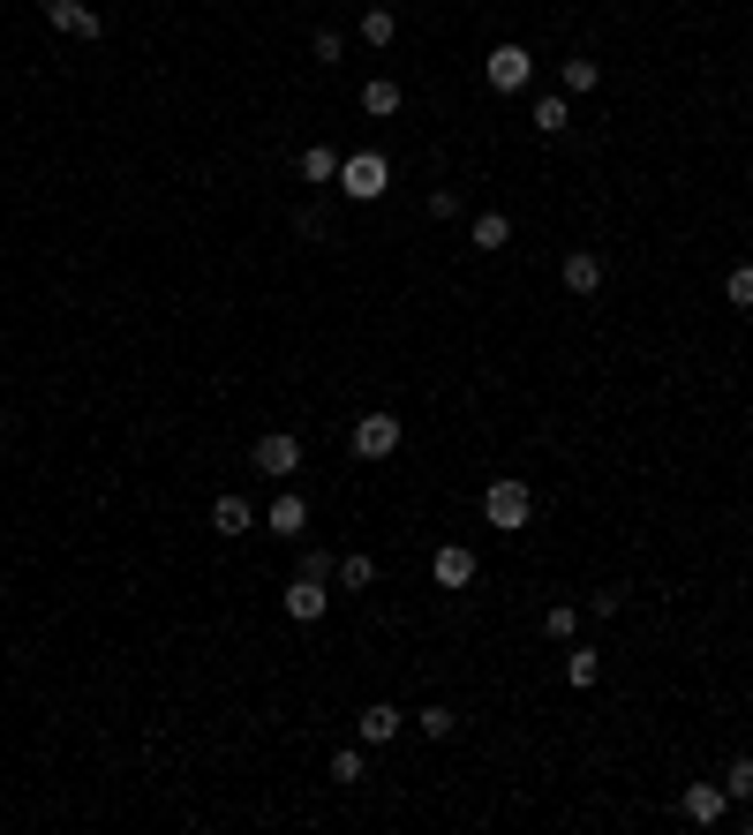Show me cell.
<instances>
[{
    "label": "cell",
    "mask_w": 753,
    "mask_h": 835,
    "mask_svg": "<svg viewBox=\"0 0 753 835\" xmlns=\"http://www.w3.org/2000/svg\"><path fill=\"white\" fill-rule=\"evenodd\" d=\"M482 519H490L497 534H520V527L536 519V490H528V482H513V474H497V482L482 490Z\"/></svg>",
    "instance_id": "1"
},
{
    "label": "cell",
    "mask_w": 753,
    "mask_h": 835,
    "mask_svg": "<svg viewBox=\"0 0 753 835\" xmlns=\"http://www.w3.org/2000/svg\"><path fill=\"white\" fill-rule=\"evenodd\" d=\"M385 189H392V166H385V151H354V158H340V196H354V203H377Z\"/></svg>",
    "instance_id": "2"
},
{
    "label": "cell",
    "mask_w": 753,
    "mask_h": 835,
    "mask_svg": "<svg viewBox=\"0 0 753 835\" xmlns=\"http://www.w3.org/2000/svg\"><path fill=\"white\" fill-rule=\"evenodd\" d=\"M400 437H408V430H400V414H362V422L346 430V451H354V459H392V451H400Z\"/></svg>",
    "instance_id": "3"
},
{
    "label": "cell",
    "mask_w": 753,
    "mask_h": 835,
    "mask_svg": "<svg viewBox=\"0 0 753 835\" xmlns=\"http://www.w3.org/2000/svg\"><path fill=\"white\" fill-rule=\"evenodd\" d=\"M482 75H490V91H497V98H505V91H528V75H536V54L505 38V46H490V61H482Z\"/></svg>",
    "instance_id": "4"
},
{
    "label": "cell",
    "mask_w": 753,
    "mask_h": 835,
    "mask_svg": "<svg viewBox=\"0 0 753 835\" xmlns=\"http://www.w3.org/2000/svg\"><path fill=\"white\" fill-rule=\"evenodd\" d=\"M38 15H46L54 31H69V38H106V15L83 8V0H38Z\"/></svg>",
    "instance_id": "5"
},
{
    "label": "cell",
    "mask_w": 753,
    "mask_h": 835,
    "mask_svg": "<svg viewBox=\"0 0 753 835\" xmlns=\"http://www.w3.org/2000/svg\"><path fill=\"white\" fill-rule=\"evenodd\" d=\"M294 467H302V437H294V430H264V437H257V474L286 482Z\"/></svg>",
    "instance_id": "6"
},
{
    "label": "cell",
    "mask_w": 753,
    "mask_h": 835,
    "mask_svg": "<svg viewBox=\"0 0 753 835\" xmlns=\"http://www.w3.org/2000/svg\"><path fill=\"white\" fill-rule=\"evenodd\" d=\"M723 805H731V790H723V783H685V790H679V813L693 821V828H716V821H723Z\"/></svg>",
    "instance_id": "7"
},
{
    "label": "cell",
    "mask_w": 753,
    "mask_h": 835,
    "mask_svg": "<svg viewBox=\"0 0 753 835\" xmlns=\"http://www.w3.org/2000/svg\"><path fill=\"white\" fill-rule=\"evenodd\" d=\"M430 573H437V587H445V595H460V587H475V550H468V542H437Z\"/></svg>",
    "instance_id": "8"
},
{
    "label": "cell",
    "mask_w": 753,
    "mask_h": 835,
    "mask_svg": "<svg viewBox=\"0 0 753 835\" xmlns=\"http://www.w3.org/2000/svg\"><path fill=\"white\" fill-rule=\"evenodd\" d=\"M279 602H286V618H294V625H317V618L332 610V595H325V579H302V573H294V587H286Z\"/></svg>",
    "instance_id": "9"
},
{
    "label": "cell",
    "mask_w": 753,
    "mask_h": 835,
    "mask_svg": "<svg viewBox=\"0 0 753 835\" xmlns=\"http://www.w3.org/2000/svg\"><path fill=\"white\" fill-rule=\"evenodd\" d=\"M354 730H362V745H392V738L408 730V715H400L392 701H369L362 715H354Z\"/></svg>",
    "instance_id": "10"
},
{
    "label": "cell",
    "mask_w": 753,
    "mask_h": 835,
    "mask_svg": "<svg viewBox=\"0 0 753 835\" xmlns=\"http://www.w3.org/2000/svg\"><path fill=\"white\" fill-rule=\"evenodd\" d=\"M400 106H408V91H400L392 75H369V83H362V114H369V121H392Z\"/></svg>",
    "instance_id": "11"
},
{
    "label": "cell",
    "mask_w": 753,
    "mask_h": 835,
    "mask_svg": "<svg viewBox=\"0 0 753 835\" xmlns=\"http://www.w3.org/2000/svg\"><path fill=\"white\" fill-rule=\"evenodd\" d=\"M264 527H272V534H309V505H302V490H279L272 513H264Z\"/></svg>",
    "instance_id": "12"
},
{
    "label": "cell",
    "mask_w": 753,
    "mask_h": 835,
    "mask_svg": "<svg viewBox=\"0 0 753 835\" xmlns=\"http://www.w3.org/2000/svg\"><path fill=\"white\" fill-rule=\"evenodd\" d=\"M596 286H603V257H596V249H573V257H565V294L588 302Z\"/></svg>",
    "instance_id": "13"
},
{
    "label": "cell",
    "mask_w": 753,
    "mask_h": 835,
    "mask_svg": "<svg viewBox=\"0 0 753 835\" xmlns=\"http://www.w3.org/2000/svg\"><path fill=\"white\" fill-rule=\"evenodd\" d=\"M249 527H257L249 497H219V505H211V534H226V542H234V534H249Z\"/></svg>",
    "instance_id": "14"
},
{
    "label": "cell",
    "mask_w": 753,
    "mask_h": 835,
    "mask_svg": "<svg viewBox=\"0 0 753 835\" xmlns=\"http://www.w3.org/2000/svg\"><path fill=\"white\" fill-rule=\"evenodd\" d=\"M528 121H536L543 136H565V129H573V98H565V91H550V98H536V106H528Z\"/></svg>",
    "instance_id": "15"
},
{
    "label": "cell",
    "mask_w": 753,
    "mask_h": 835,
    "mask_svg": "<svg viewBox=\"0 0 753 835\" xmlns=\"http://www.w3.org/2000/svg\"><path fill=\"white\" fill-rule=\"evenodd\" d=\"M468 242H475L482 257H497V249H505V242H513V219H505V211H482L475 226H468Z\"/></svg>",
    "instance_id": "16"
},
{
    "label": "cell",
    "mask_w": 753,
    "mask_h": 835,
    "mask_svg": "<svg viewBox=\"0 0 753 835\" xmlns=\"http://www.w3.org/2000/svg\"><path fill=\"white\" fill-rule=\"evenodd\" d=\"M596 678H603V655H596V647H573V640H565V685H580V693H588Z\"/></svg>",
    "instance_id": "17"
},
{
    "label": "cell",
    "mask_w": 753,
    "mask_h": 835,
    "mask_svg": "<svg viewBox=\"0 0 753 835\" xmlns=\"http://www.w3.org/2000/svg\"><path fill=\"white\" fill-rule=\"evenodd\" d=\"M294 174H302V181H340V151H325V143H309V151L294 158Z\"/></svg>",
    "instance_id": "18"
},
{
    "label": "cell",
    "mask_w": 753,
    "mask_h": 835,
    "mask_svg": "<svg viewBox=\"0 0 753 835\" xmlns=\"http://www.w3.org/2000/svg\"><path fill=\"white\" fill-rule=\"evenodd\" d=\"M414 730H422L430 745H445V738L460 730V715H452V707H445V701H430V707H422V715H414Z\"/></svg>",
    "instance_id": "19"
},
{
    "label": "cell",
    "mask_w": 753,
    "mask_h": 835,
    "mask_svg": "<svg viewBox=\"0 0 753 835\" xmlns=\"http://www.w3.org/2000/svg\"><path fill=\"white\" fill-rule=\"evenodd\" d=\"M543 633H550L557 647L580 640V610H573V602H550V610H543Z\"/></svg>",
    "instance_id": "20"
},
{
    "label": "cell",
    "mask_w": 753,
    "mask_h": 835,
    "mask_svg": "<svg viewBox=\"0 0 753 835\" xmlns=\"http://www.w3.org/2000/svg\"><path fill=\"white\" fill-rule=\"evenodd\" d=\"M362 38H369V46L385 54V46L400 38V15H392V8H369V15H362Z\"/></svg>",
    "instance_id": "21"
},
{
    "label": "cell",
    "mask_w": 753,
    "mask_h": 835,
    "mask_svg": "<svg viewBox=\"0 0 753 835\" xmlns=\"http://www.w3.org/2000/svg\"><path fill=\"white\" fill-rule=\"evenodd\" d=\"M557 83H565V91H596V83H603V68L588 61V54H573V61L557 68Z\"/></svg>",
    "instance_id": "22"
},
{
    "label": "cell",
    "mask_w": 753,
    "mask_h": 835,
    "mask_svg": "<svg viewBox=\"0 0 753 835\" xmlns=\"http://www.w3.org/2000/svg\"><path fill=\"white\" fill-rule=\"evenodd\" d=\"M340 587H346V595H362V587H377V565H369L362 550H354V557H340Z\"/></svg>",
    "instance_id": "23"
},
{
    "label": "cell",
    "mask_w": 753,
    "mask_h": 835,
    "mask_svg": "<svg viewBox=\"0 0 753 835\" xmlns=\"http://www.w3.org/2000/svg\"><path fill=\"white\" fill-rule=\"evenodd\" d=\"M723 302L753 309V263H731V279H723Z\"/></svg>",
    "instance_id": "24"
},
{
    "label": "cell",
    "mask_w": 753,
    "mask_h": 835,
    "mask_svg": "<svg viewBox=\"0 0 753 835\" xmlns=\"http://www.w3.org/2000/svg\"><path fill=\"white\" fill-rule=\"evenodd\" d=\"M362 775H369V761H362L354 745H346V753H332V783H362Z\"/></svg>",
    "instance_id": "25"
},
{
    "label": "cell",
    "mask_w": 753,
    "mask_h": 835,
    "mask_svg": "<svg viewBox=\"0 0 753 835\" xmlns=\"http://www.w3.org/2000/svg\"><path fill=\"white\" fill-rule=\"evenodd\" d=\"M332 573H340L332 550H302V579H332Z\"/></svg>",
    "instance_id": "26"
},
{
    "label": "cell",
    "mask_w": 753,
    "mask_h": 835,
    "mask_svg": "<svg viewBox=\"0 0 753 835\" xmlns=\"http://www.w3.org/2000/svg\"><path fill=\"white\" fill-rule=\"evenodd\" d=\"M723 790H731V798H746V805H753V761H731V775H723Z\"/></svg>",
    "instance_id": "27"
},
{
    "label": "cell",
    "mask_w": 753,
    "mask_h": 835,
    "mask_svg": "<svg viewBox=\"0 0 753 835\" xmlns=\"http://www.w3.org/2000/svg\"><path fill=\"white\" fill-rule=\"evenodd\" d=\"M588 610H596V618H617V610H625V587H603V595H588Z\"/></svg>",
    "instance_id": "28"
},
{
    "label": "cell",
    "mask_w": 753,
    "mask_h": 835,
    "mask_svg": "<svg viewBox=\"0 0 753 835\" xmlns=\"http://www.w3.org/2000/svg\"><path fill=\"white\" fill-rule=\"evenodd\" d=\"M309 46H317V61H340V54H346V38H340V31H317Z\"/></svg>",
    "instance_id": "29"
},
{
    "label": "cell",
    "mask_w": 753,
    "mask_h": 835,
    "mask_svg": "<svg viewBox=\"0 0 753 835\" xmlns=\"http://www.w3.org/2000/svg\"><path fill=\"white\" fill-rule=\"evenodd\" d=\"M430 219H460V196H452V189H430Z\"/></svg>",
    "instance_id": "30"
}]
</instances>
